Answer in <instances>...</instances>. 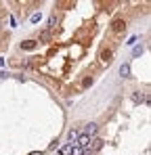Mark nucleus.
Here are the masks:
<instances>
[{
	"label": "nucleus",
	"instance_id": "17",
	"mask_svg": "<svg viewBox=\"0 0 151 155\" xmlns=\"http://www.w3.org/2000/svg\"><path fill=\"white\" fill-rule=\"evenodd\" d=\"M82 155H95V153H92V151H84Z\"/></svg>",
	"mask_w": 151,
	"mask_h": 155
},
{
	"label": "nucleus",
	"instance_id": "3",
	"mask_svg": "<svg viewBox=\"0 0 151 155\" xmlns=\"http://www.w3.org/2000/svg\"><path fill=\"white\" fill-rule=\"evenodd\" d=\"M124 27H126V23L122 21V19H116V21L111 23V29H113V31H122Z\"/></svg>",
	"mask_w": 151,
	"mask_h": 155
},
{
	"label": "nucleus",
	"instance_id": "16",
	"mask_svg": "<svg viewBox=\"0 0 151 155\" xmlns=\"http://www.w3.org/2000/svg\"><path fill=\"white\" fill-rule=\"evenodd\" d=\"M29 155H44V153H42V151H32Z\"/></svg>",
	"mask_w": 151,
	"mask_h": 155
},
{
	"label": "nucleus",
	"instance_id": "14",
	"mask_svg": "<svg viewBox=\"0 0 151 155\" xmlns=\"http://www.w3.org/2000/svg\"><path fill=\"white\" fill-rule=\"evenodd\" d=\"M8 23H11V27H17V21H15V17H13V15L8 17Z\"/></svg>",
	"mask_w": 151,
	"mask_h": 155
},
{
	"label": "nucleus",
	"instance_id": "15",
	"mask_svg": "<svg viewBox=\"0 0 151 155\" xmlns=\"http://www.w3.org/2000/svg\"><path fill=\"white\" fill-rule=\"evenodd\" d=\"M76 136H78V130H69V138L76 140Z\"/></svg>",
	"mask_w": 151,
	"mask_h": 155
},
{
	"label": "nucleus",
	"instance_id": "10",
	"mask_svg": "<svg viewBox=\"0 0 151 155\" xmlns=\"http://www.w3.org/2000/svg\"><path fill=\"white\" fill-rule=\"evenodd\" d=\"M52 27H57V17L55 15H50V19H49V29H52Z\"/></svg>",
	"mask_w": 151,
	"mask_h": 155
},
{
	"label": "nucleus",
	"instance_id": "12",
	"mask_svg": "<svg viewBox=\"0 0 151 155\" xmlns=\"http://www.w3.org/2000/svg\"><path fill=\"white\" fill-rule=\"evenodd\" d=\"M136 40H139V36H130L126 44H128V46H134V44H136Z\"/></svg>",
	"mask_w": 151,
	"mask_h": 155
},
{
	"label": "nucleus",
	"instance_id": "1",
	"mask_svg": "<svg viewBox=\"0 0 151 155\" xmlns=\"http://www.w3.org/2000/svg\"><path fill=\"white\" fill-rule=\"evenodd\" d=\"M76 145H78V149H82V151H84V149L90 145V136H86L84 132H82V134H78V136H76Z\"/></svg>",
	"mask_w": 151,
	"mask_h": 155
},
{
	"label": "nucleus",
	"instance_id": "2",
	"mask_svg": "<svg viewBox=\"0 0 151 155\" xmlns=\"http://www.w3.org/2000/svg\"><path fill=\"white\" fill-rule=\"evenodd\" d=\"M38 44H36V40H25V42H21V48L23 51H34Z\"/></svg>",
	"mask_w": 151,
	"mask_h": 155
},
{
	"label": "nucleus",
	"instance_id": "9",
	"mask_svg": "<svg viewBox=\"0 0 151 155\" xmlns=\"http://www.w3.org/2000/svg\"><path fill=\"white\" fill-rule=\"evenodd\" d=\"M40 19H42V13H34V15H32V19H29V21H32V23H38V21H40Z\"/></svg>",
	"mask_w": 151,
	"mask_h": 155
},
{
	"label": "nucleus",
	"instance_id": "5",
	"mask_svg": "<svg viewBox=\"0 0 151 155\" xmlns=\"http://www.w3.org/2000/svg\"><path fill=\"white\" fill-rule=\"evenodd\" d=\"M101 63H111V51H103L101 52Z\"/></svg>",
	"mask_w": 151,
	"mask_h": 155
},
{
	"label": "nucleus",
	"instance_id": "11",
	"mask_svg": "<svg viewBox=\"0 0 151 155\" xmlns=\"http://www.w3.org/2000/svg\"><path fill=\"white\" fill-rule=\"evenodd\" d=\"M143 54V46H134V51H132V57H141Z\"/></svg>",
	"mask_w": 151,
	"mask_h": 155
},
{
	"label": "nucleus",
	"instance_id": "8",
	"mask_svg": "<svg viewBox=\"0 0 151 155\" xmlns=\"http://www.w3.org/2000/svg\"><path fill=\"white\" fill-rule=\"evenodd\" d=\"M101 147H103V140H101V138H95V140H92V149H90V151L95 153V151H99Z\"/></svg>",
	"mask_w": 151,
	"mask_h": 155
},
{
	"label": "nucleus",
	"instance_id": "7",
	"mask_svg": "<svg viewBox=\"0 0 151 155\" xmlns=\"http://www.w3.org/2000/svg\"><path fill=\"white\" fill-rule=\"evenodd\" d=\"M120 76L122 78H130V65H128V63H124V65L120 67Z\"/></svg>",
	"mask_w": 151,
	"mask_h": 155
},
{
	"label": "nucleus",
	"instance_id": "13",
	"mask_svg": "<svg viewBox=\"0 0 151 155\" xmlns=\"http://www.w3.org/2000/svg\"><path fill=\"white\" fill-rule=\"evenodd\" d=\"M82 153H84L82 149H78V147H74V149H72V153H69V155H82Z\"/></svg>",
	"mask_w": 151,
	"mask_h": 155
},
{
	"label": "nucleus",
	"instance_id": "6",
	"mask_svg": "<svg viewBox=\"0 0 151 155\" xmlns=\"http://www.w3.org/2000/svg\"><path fill=\"white\" fill-rule=\"evenodd\" d=\"M72 149H74V145L67 143V145H63V147L59 149V155H69V153H72Z\"/></svg>",
	"mask_w": 151,
	"mask_h": 155
},
{
	"label": "nucleus",
	"instance_id": "4",
	"mask_svg": "<svg viewBox=\"0 0 151 155\" xmlns=\"http://www.w3.org/2000/svg\"><path fill=\"white\" fill-rule=\"evenodd\" d=\"M84 134H86V136H90V138H92V136H95V134H97V124H92V122H90V124H88V126H86V132H84Z\"/></svg>",
	"mask_w": 151,
	"mask_h": 155
}]
</instances>
